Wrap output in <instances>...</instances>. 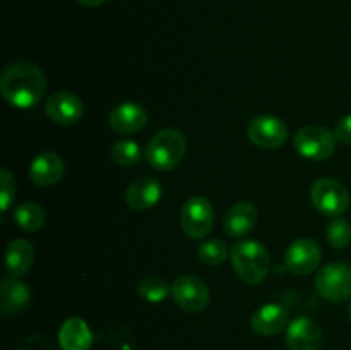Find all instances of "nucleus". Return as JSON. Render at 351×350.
I'll list each match as a JSON object with an SVG mask.
<instances>
[{
	"mask_svg": "<svg viewBox=\"0 0 351 350\" xmlns=\"http://www.w3.org/2000/svg\"><path fill=\"white\" fill-rule=\"evenodd\" d=\"M0 91L5 102L16 108H33L47 91V79L38 65L29 62H14L3 69Z\"/></svg>",
	"mask_w": 351,
	"mask_h": 350,
	"instance_id": "f257e3e1",
	"label": "nucleus"
},
{
	"mask_svg": "<svg viewBox=\"0 0 351 350\" xmlns=\"http://www.w3.org/2000/svg\"><path fill=\"white\" fill-rule=\"evenodd\" d=\"M230 259L235 273L249 285L261 283L269 273V253L257 240H240L233 244Z\"/></svg>",
	"mask_w": 351,
	"mask_h": 350,
	"instance_id": "f03ea898",
	"label": "nucleus"
},
{
	"mask_svg": "<svg viewBox=\"0 0 351 350\" xmlns=\"http://www.w3.org/2000/svg\"><path fill=\"white\" fill-rule=\"evenodd\" d=\"M287 345L290 350H319L322 345V329L305 316L293 319L287 329Z\"/></svg>",
	"mask_w": 351,
	"mask_h": 350,
	"instance_id": "f8f14e48",
	"label": "nucleus"
},
{
	"mask_svg": "<svg viewBox=\"0 0 351 350\" xmlns=\"http://www.w3.org/2000/svg\"><path fill=\"white\" fill-rule=\"evenodd\" d=\"M147 113L139 103H119L108 115V124L117 134H136L146 126Z\"/></svg>",
	"mask_w": 351,
	"mask_h": 350,
	"instance_id": "ddd939ff",
	"label": "nucleus"
},
{
	"mask_svg": "<svg viewBox=\"0 0 351 350\" xmlns=\"http://www.w3.org/2000/svg\"><path fill=\"white\" fill-rule=\"evenodd\" d=\"M257 223V209L250 202H237L226 211L223 229L230 237H243L254 230Z\"/></svg>",
	"mask_w": 351,
	"mask_h": 350,
	"instance_id": "f3484780",
	"label": "nucleus"
},
{
	"mask_svg": "<svg viewBox=\"0 0 351 350\" xmlns=\"http://www.w3.org/2000/svg\"><path fill=\"white\" fill-rule=\"evenodd\" d=\"M64 161L53 151L40 153L29 165V177L40 187H51L64 175Z\"/></svg>",
	"mask_w": 351,
	"mask_h": 350,
	"instance_id": "4468645a",
	"label": "nucleus"
},
{
	"mask_svg": "<svg viewBox=\"0 0 351 350\" xmlns=\"http://www.w3.org/2000/svg\"><path fill=\"white\" fill-rule=\"evenodd\" d=\"M14 220L24 232H38L45 225V209L36 202H23L14 209Z\"/></svg>",
	"mask_w": 351,
	"mask_h": 350,
	"instance_id": "412c9836",
	"label": "nucleus"
},
{
	"mask_svg": "<svg viewBox=\"0 0 351 350\" xmlns=\"http://www.w3.org/2000/svg\"><path fill=\"white\" fill-rule=\"evenodd\" d=\"M288 325V309L281 304H264L250 319V326L261 336H273Z\"/></svg>",
	"mask_w": 351,
	"mask_h": 350,
	"instance_id": "2eb2a0df",
	"label": "nucleus"
},
{
	"mask_svg": "<svg viewBox=\"0 0 351 350\" xmlns=\"http://www.w3.org/2000/svg\"><path fill=\"white\" fill-rule=\"evenodd\" d=\"M228 246L219 239L206 240L197 249L199 259L204 264H209V266H218V264L225 263V259L228 257Z\"/></svg>",
	"mask_w": 351,
	"mask_h": 350,
	"instance_id": "5701e85b",
	"label": "nucleus"
},
{
	"mask_svg": "<svg viewBox=\"0 0 351 350\" xmlns=\"http://www.w3.org/2000/svg\"><path fill=\"white\" fill-rule=\"evenodd\" d=\"M45 112L48 119L60 126H71L81 120L84 113V106L79 96L71 91H58L53 93L45 103Z\"/></svg>",
	"mask_w": 351,
	"mask_h": 350,
	"instance_id": "9b49d317",
	"label": "nucleus"
},
{
	"mask_svg": "<svg viewBox=\"0 0 351 350\" xmlns=\"http://www.w3.org/2000/svg\"><path fill=\"white\" fill-rule=\"evenodd\" d=\"M137 294L146 302L158 304V302L165 301L168 294H171V287L163 278L149 277L139 281V285H137Z\"/></svg>",
	"mask_w": 351,
	"mask_h": 350,
	"instance_id": "4be33fe9",
	"label": "nucleus"
},
{
	"mask_svg": "<svg viewBox=\"0 0 351 350\" xmlns=\"http://www.w3.org/2000/svg\"><path fill=\"white\" fill-rule=\"evenodd\" d=\"M249 139L263 150H276L285 144L288 137V127L274 115H259L250 120L247 127Z\"/></svg>",
	"mask_w": 351,
	"mask_h": 350,
	"instance_id": "1a4fd4ad",
	"label": "nucleus"
},
{
	"mask_svg": "<svg viewBox=\"0 0 351 350\" xmlns=\"http://www.w3.org/2000/svg\"><path fill=\"white\" fill-rule=\"evenodd\" d=\"M14 196H16V184H14V177L9 170H0V208L2 211H9L12 206Z\"/></svg>",
	"mask_w": 351,
	"mask_h": 350,
	"instance_id": "a878e982",
	"label": "nucleus"
},
{
	"mask_svg": "<svg viewBox=\"0 0 351 350\" xmlns=\"http://www.w3.org/2000/svg\"><path fill=\"white\" fill-rule=\"evenodd\" d=\"M79 3H82V5L86 7H96V5H101L105 0H77Z\"/></svg>",
	"mask_w": 351,
	"mask_h": 350,
	"instance_id": "cd10ccee",
	"label": "nucleus"
},
{
	"mask_svg": "<svg viewBox=\"0 0 351 350\" xmlns=\"http://www.w3.org/2000/svg\"><path fill=\"white\" fill-rule=\"evenodd\" d=\"M328 237L329 244L335 249H346L351 244V225L345 218H335L328 225Z\"/></svg>",
	"mask_w": 351,
	"mask_h": 350,
	"instance_id": "393cba45",
	"label": "nucleus"
},
{
	"mask_svg": "<svg viewBox=\"0 0 351 350\" xmlns=\"http://www.w3.org/2000/svg\"><path fill=\"white\" fill-rule=\"evenodd\" d=\"M312 205L326 216H341L350 206V194L341 182L335 178H321L312 185Z\"/></svg>",
	"mask_w": 351,
	"mask_h": 350,
	"instance_id": "423d86ee",
	"label": "nucleus"
},
{
	"mask_svg": "<svg viewBox=\"0 0 351 350\" xmlns=\"http://www.w3.org/2000/svg\"><path fill=\"white\" fill-rule=\"evenodd\" d=\"M175 304L185 312H201L209 302V288L194 275H182L171 285Z\"/></svg>",
	"mask_w": 351,
	"mask_h": 350,
	"instance_id": "6e6552de",
	"label": "nucleus"
},
{
	"mask_svg": "<svg viewBox=\"0 0 351 350\" xmlns=\"http://www.w3.org/2000/svg\"><path fill=\"white\" fill-rule=\"evenodd\" d=\"M182 229L191 239H204L215 223V209L209 199L194 196L182 206L180 213Z\"/></svg>",
	"mask_w": 351,
	"mask_h": 350,
	"instance_id": "0eeeda50",
	"label": "nucleus"
},
{
	"mask_svg": "<svg viewBox=\"0 0 351 350\" xmlns=\"http://www.w3.org/2000/svg\"><path fill=\"white\" fill-rule=\"evenodd\" d=\"M315 288L331 302H343L351 297V266L331 263L322 266L315 275Z\"/></svg>",
	"mask_w": 351,
	"mask_h": 350,
	"instance_id": "39448f33",
	"label": "nucleus"
},
{
	"mask_svg": "<svg viewBox=\"0 0 351 350\" xmlns=\"http://www.w3.org/2000/svg\"><path fill=\"white\" fill-rule=\"evenodd\" d=\"M58 342L64 350H89L93 345V333L84 319L69 318L60 326Z\"/></svg>",
	"mask_w": 351,
	"mask_h": 350,
	"instance_id": "6ab92c4d",
	"label": "nucleus"
},
{
	"mask_svg": "<svg viewBox=\"0 0 351 350\" xmlns=\"http://www.w3.org/2000/svg\"><path fill=\"white\" fill-rule=\"evenodd\" d=\"M29 302V287L17 278H3L0 285V309L5 316L23 311Z\"/></svg>",
	"mask_w": 351,
	"mask_h": 350,
	"instance_id": "a211bd4d",
	"label": "nucleus"
},
{
	"mask_svg": "<svg viewBox=\"0 0 351 350\" xmlns=\"http://www.w3.org/2000/svg\"><path fill=\"white\" fill-rule=\"evenodd\" d=\"M112 158L120 167H134L141 160L139 144L130 139L117 141L112 146Z\"/></svg>",
	"mask_w": 351,
	"mask_h": 350,
	"instance_id": "b1692460",
	"label": "nucleus"
},
{
	"mask_svg": "<svg viewBox=\"0 0 351 350\" xmlns=\"http://www.w3.org/2000/svg\"><path fill=\"white\" fill-rule=\"evenodd\" d=\"M336 139L341 141L345 144H351V113L345 115L343 119H339V122L336 124Z\"/></svg>",
	"mask_w": 351,
	"mask_h": 350,
	"instance_id": "bb28decb",
	"label": "nucleus"
},
{
	"mask_svg": "<svg viewBox=\"0 0 351 350\" xmlns=\"http://www.w3.org/2000/svg\"><path fill=\"white\" fill-rule=\"evenodd\" d=\"M348 312H350V319H351V304H350V309H348Z\"/></svg>",
	"mask_w": 351,
	"mask_h": 350,
	"instance_id": "c85d7f7f",
	"label": "nucleus"
},
{
	"mask_svg": "<svg viewBox=\"0 0 351 350\" xmlns=\"http://www.w3.org/2000/svg\"><path fill=\"white\" fill-rule=\"evenodd\" d=\"M321 263V247L312 239H297L285 253V264L293 275H311Z\"/></svg>",
	"mask_w": 351,
	"mask_h": 350,
	"instance_id": "9d476101",
	"label": "nucleus"
},
{
	"mask_svg": "<svg viewBox=\"0 0 351 350\" xmlns=\"http://www.w3.org/2000/svg\"><path fill=\"white\" fill-rule=\"evenodd\" d=\"M187 141L177 129H163L154 134L146 148V161L156 170H171L184 158Z\"/></svg>",
	"mask_w": 351,
	"mask_h": 350,
	"instance_id": "7ed1b4c3",
	"label": "nucleus"
},
{
	"mask_svg": "<svg viewBox=\"0 0 351 350\" xmlns=\"http://www.w3.org/2000/svg\"><path fill=\"white\" fill-rule=\"evenodd\" d=\"M34 261V250L31 244L24 239H16L9 244L5 250V268L10 277L19 278L29 271Z\"/></svg>",
	"mask_w": 351,
	"mask_h": 350,
	"instance_id": "aec40b11",
	"label": "nucleus"
},
{
	"mask_svg": "<svg viewBox=\"0 0 351 350\" xmlns=\"http://www.w3.org/2000/svg\"><path fill=\"white\" fill-rule=\"evenodd\" d=\"M161 196H163V187H161L160 182L156 178L144 177L137 178L136 182H132L127 187L125 201L132 209L144 211V209H149L153 206H156Z\"/></svg>",
	"mask_w": 351,
	"mask_h": 350,
	"instance_id": "dca6fc26",
	"label": "nucleus"
},
{
	"mask_svg": "<svg viewBox=\"0 0 351 350\" xmlns=\"http://www.w3.org/2000/svg\"><path fill=\"white\" fill-rule=\"evenodd\" d=\"M336 134L322 126L302 127L293 139L298 154L312 161H322L331 156L336 150Z\"/></svg>",
	"mask_w": 351,
	"mask_h": 350,
	"instance_id": "20e7f679",
	"label": "nucleus"
}]
</instances>
